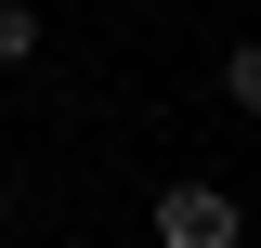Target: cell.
Instances as JSON below:
<instances>
[{"mask_svg":"<svg viewBox=\"0 0 261 248\" xmlns=\"http://www.w3.org/2000/svg\"><path fill=\"white\" fill-rule=\"evenodd\" d=\"M157 248H248L235 183H157Z\"/></svg>","mask_w":261,"mask_h":248,"instance_id":"6da1fadb","label":"cell"},{"mask_svg":"<svg viewBox=\"0 0 261 248\" xmlns=\"http://www.w3.org/2000/svg\"><path fill=\"white\" fill-rule=\"evenodd\" d=\"M222 105H235V118H261V39H235V53H222Z\"/></svg>","mask_w":261,"mask_h":248,"instance_id":"7a4b0ae2","label":"cell"},{"mask_svg":"<svg viewBox=\"0 0 261 248\" xmlns=\"http://www.w3.org/2000/svg\"><path fill=\"white\" fill-rule=\"evenodd\" d=\"M0 65H39V0H0Z\"/></svg>","mask_w":261,"mask_h":248,"instance_id":"3957f363","label":"cell"}]
</instances>
